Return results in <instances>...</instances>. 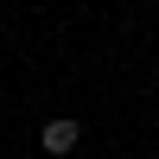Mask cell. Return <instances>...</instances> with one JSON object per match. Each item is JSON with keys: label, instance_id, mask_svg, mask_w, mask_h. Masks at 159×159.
<instances>
[{"label": "cell", "instance_id": "1", "mask_svg": "<svg viewBox=\"0 0 159 159\" xmlns=\"http://www.w3.org/2000/svg\"><path fill=\"white\" fill-rule=\"evenodd\" d=\"M76 140H83V127H76L70 115H57V121H45V127H38V147H45L51 159H64V153H76Z\"/></svg>", "mask_w": 159, "mask_h": 159}]
</instances>
